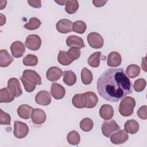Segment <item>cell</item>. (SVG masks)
I'll list each match as a JSON object with an SVG mask.
<instances>
[{"label":"cell","instance_id":"42","mask_svg":"<svg viewBox=\"0 0 147 147\" xmlns=\"http://www.w3.org/2000/svg\"><path fill=\"white\" fill-rule=\"evenodd\" d=\"M0 15H1V24H0V25L2 26L6 23V17H5V16L3 15L2 13H1Z\"/></svg>","mask_w":147,"mask_h":147},{"label":"cell","instance_id":"6","mask_svg":"<svg viewBox=\"0 0 147 147\" xmlns=\"http://www.w3.org/2000/svg\"><path fill=\"white\" fill-rule=\"evenodd\" d=\"M89 45L94 49H99L103 46L104 40L102 36L96 32H91L87 37Z\"/></svg>","mask_w":147,"mask_h":147},{"label":"cell","instance_id":"4","mask_svg":"<svg viewBox=\"0 0 147 147\" xmlns=\"http://www.w3.org/2000/svg\"><path fill=\"white\" fill-rule=\"evenodd\" d=\"M83 103L84 108L92 109L95 107L98 102V98L92 91H87L82 94Z\"/></svg>","mask_w":147,"mask_h":147},{"label":"cell","instance_id":"16","mask_svg":"<svg viewBox=\"0 0 147 147\" xmlns=\"http://www.w3.org/2000/svg\"><path fill=\"white\" fill-rule=\"evenodd\" d=\"M66 44L68 47H75L79 49L85 47L83 40L76 35H71L68 36L66 39Z\"/></svg>","mask_w":147,"mask_h":147},{"label":"cell","instance_id":"12","mask_svg":"<svg viewBox=\"0 0 147 147\" xmlns=\"http://www.w3.org/2000/svg\"><path fill=\"white\" fill-rule=\"evenodd\" d=\"M10 51L14 57L20 58L23 56L25 51V47L21 41H16L11 44Z\"/></svg>","mask_w":147,"mask_h":147},{"label":"cell","instance_id":"8","mask_svg":"<svg viewBox=\"0 0 147 147\" xmlns=\"http://www.w3.org/2000/svg\"><path fill=\"white\" fill-rule=\"evenodd\" d=\"M102 134L106 137H109L111 134L115 131L119 130L120 127L116 121L111 120L110 121H105L102 126Z\"/></svg>","mask_w":147,"mask_h":147},{"label":"cell","instance_id":"25","mask_svg":"<svg viewBox=\"0 0 147 147\" xmlns=\"http://www.w3.org/2000/svg\"><path fill=\"white\" fill-rule=\"evenodd\" d=\"M93 79L92 74L90 70L86 67L83 68L81 71V80L84 84L88 85L91 84Z\"/></svg>","mask_w":147,"mask_h":147},{"label":"cell","instance_id":"21","mask_svg":"<svg viewBox=\"0 0 147 147\" xmlns=\"http://www.w3.org/2000/svg\"><path fill=\"white\" fill-rule=\"evenodd\" d=\"M14 59L9 54L6 49L0 50V66L1 67H6L9 66Z\"/></svg>","mask_w":147,"mask_h":147},{"label":"cell","instance_id":"40","mask_svg":"<svg viewBox=\"0 0 147 147\" xmlns=\"http://www.w3.org/2000/svg\"><path fill=\"white\" fill-rule=\"evenodd\" d=\"M28 3L29 5L34 8H40L41 7V1H28Z\"/></svg>","mask_w":147,"mask_h":147},{"label":"cell","instance_id":"29","mask_svg":"<svg viewBox=\"0 0 147 147\" xmlns=\"http://www.w3.org/2000/svg\"><path fill=\"white\" fill-rule=\"evenodd\" d=\"M65 11L69 14H72L76 12L79 8V3L78 1H66L65 3Z\"/></svg>","mask_w":147,"mask_h":147},{"label":"cell","instance_id":"15","mask_svg":"<svg viewBox=\"0 0 147 147\" xmlns=\"http://www.w3.org/2000/svg\"><path fill=\"white\" fill-rule=\"evenodd\" d=\"M63 71L57 67H51L47 71L46 77L51 82L58 80L63 75Z\"/></svg>","mask_w":147,"mask_h":147},{"label":"cell","instance_id":"26","mask_svg":"<svg viewBox=\"0 0 147 147\" xmlns=\"http://www.w3.org/2000/svg\"><path fill=\"white\" fill-rule=\"evenodd\" d=\"M101 56L100 52H95L90 56L87 62L88 65L94 68H97L100 65V57Z\"/></svg>","mask_w":147,"mask_h":147},{"label":"cell","instance_id":"22","mask_svg":"<svg viewBox=\"0 0 147 147\" xmlns=\"http://www.w3.org/2000/svg\"><path fill=\"white\" fill-rule=\"evenodd\" d=\"M14 96L10 92L7 87H5L0 90V102L10 103L14 99Z\"/></svg>","mask_w":147,"mask_h":147},{"label":"cell","instance_id":"5","mask_svg":"<svg viewBox=\"0 0 147 147\" xmlns=\"http://www.w3.org/2000/svg\"><path fill=\"white\" fill-rule=\"evenodd\" d=\"M29 133L28 125L21 121H16L14 123V136L19 139L25 137Z\"/></svg>","mask_w":147,"mask_h":147},{"label":"cell","instance_id":"13","mask_svg":"<svg viewBox=\"0 0 147 147\" xmlns=\"http://www.w3.org/2000/svg\"><path fill=\"white\" fill-rule=\"evenodd\" d=\"M73 22L67 19H61L59 20L56 25V29L61 33H68L72 30Z\"/></svg>","mask_w":147,"mask_h":147},{"label":"cell","instance_id":"23","mask_svg":"<svg viewBox=\"0 0 147 147\" xmlns=\"http://www.w3.org/2000/svg\"><path fill=\"white\" fill-rule=\"evenodd\" d=\"M124 128L127 133L134 134L138 131L140 126L137 121L134 119H130L125 122Z\"/></svg>","mask_w":147,"mask_h":147},{"label":"cell","instance_id":"36","mask_svg":"<svg viewBox=\"0 0 147 147\" xmlns=\"http://www.w3.org/2000/svg\"><path fill=\"white\" fill-rule=\"evenodd\" d=\"M146 85V80L143 78H140L134 82L133 84V88L136 92H140L145 89Z\"/></svg>","mask_w":147,"mask_h":147},{"label":"cell","instance_id":"20","mask_svg":"<svg viewBox=\"0 0 147 147\" xmlns=\"http://www.w3.org/2000/svg\"><path fill=\"white\" fill-rule=\"evenodd\" d=\"M33 109H34L30 106L26 104H23L18 107L17 114L20 118L24 119H28L31 117V114Z\"/></svg>","mask_w":147,"mask_h":147},{"label":"cell","instance_id":"34","mask_svg":"<svg viewBox=\"0 0 147 147\" xmlns=\"http://www.w3.org/2000/svg\"><path fill=\"white\" fill-rule=\"evenodd\" d=\"M22 63L26 66H36L38 64V58L35 55L28 54L24 57Z\"/></svg>","mask_w":147,"mask_h":147},{"label":"cell","instance_id":"2","mask_svg":"<svg viewBox=\"0 0 147 147\" xmlns=\"http://www.w3.org/2000/svg\"><path fill=\"white\" fill-rule=\"evenodd\" d=\"M20 80L28 92H31L35 90L36 85L42 84L40 76L34 70L25 69L20 77Z\"/></svg>","mask_w":147,"mask_h":147},{"label":"cell","instance_id":"3","mask_svg":"<svg viewBox=\"0 0 147 147\" xmlns=\"http://www.w3.org/2000/svg\"><path fill=\"white\" fill-rule=\"evenodd\" d=\"M136 106L134 98L131 96H125L120 102L119 112L123 117H129L133 114Z\"/></svg>","mask_w":147,"mask_h":147},{"label":"cell","instance_id":"18","mask_svg":"<svg viewBox=\"0 0 147 147\" xmlns=\"http://www.w3.org/2000/svg\"><path fill=\"white\" fill-rule=\"evenodd\" d=\"M121 62L122 57L118 52H111L108 55L107 59V64L108 66L117 67L121 65Z\"/></svg>","mask_w":147,"mask_h":147},{"label":"cell","instance_id":"43","mask_svg":"<svg viewBox=\"0 0 147 147\" xmlns=\"http://www.w3.org/2000/svg\"><path fill=\"white\" fill-rule=\"evenodd\" d=\"M55 2L60 5H65V3H66V1H55Z\"/></svg>","mask_w":147,"mask_h":147},{"label":"cell","instance_id":"19","mask_svg":"<svg viewBox=\"0 0 147 147\" xmlns=\"http://www.w3.org/2000/svg\"><path fill=\"white\" fill-rule=\"evenodd\" d=\"M99 115L104 120H110L114 115V109L110 105L104 104L99 109Z\"/></svg>","mask_w":147,"mask_h":147},{"label":"cell","instance_id":"10","mask_svg":"<svg viewBox=\"0 0 147 147\" xmlns=\"http://www.w3.org/2000/svg\"><path fill=\"white\" fill-rule=\"evenodd\" d=\"M110 137L111 142L115 145L122 144L126 142L129 138L128 134L125 130H118L117 132L113 133Z\"/></svg>","mask_w":147,"mask_h":147},{"label":"cell","instance_id":"9","mask_svg":"<svg viewBox=\"0 0 147 147\" xmlns=\"http://www.w3.org/2000/svg\"><path fill=\"white\" fill-rule=\"evenodd\" d=\"M7 88L16 97H18L22 94V90L20 83L16 78H11L9 79L7 82Z\"/></svg>","mask_w":147,"mask_h":147},{"label":"cell","instance_id":"39","mask_svg":"<svg viewBox=\"0 0 147 147\" xmlns=\"http://www.w3.org/2000/svg\"><path fill=\"white\" fill-rule=\"evenodd\" d=\"M146 110L147 107L146 105H144L141 106L139 109L137 111V114L138 117L141 118V119L145 120L147 119V115H146Z\"/></svg>","mask_w":147,"mask_h":147},{"label":"cell","instance_id":"35","mask_svg":"<svg viewBox=\"0 0 147 147\" xmlns=\"http://www.w3.org/2000/svg\"><path fill=\"white\" fill-rule=\"evenodd\" d=\"M80 51L79 48L75 47H72L68 50L67 54L71 60L72 61L77 60L80 56Z\"/></svg>","mask_w":147,"mask_h":147},{"label":"cell","instance_id":"31","mask_svg":"<svg viewBox=\"0 0 147 147\" xmlns=\"http://www.w3.org/2000/svg\"><path fill=\"white\" fill-rule=\"evenodd\" d=\"M80 127L82 130L88 132L91 131L94 126V123L92 119L89 118H83L80 122Z\"/></svg>","mask_w":147,"mask_h":147},{"label":"cell","instance_id":"7","mask_svg":"<svg viewBox=\"0 0 147 147\" xmlns=\"http://www.w3.org/2000/svg\"><path fill=\"white\" fill-rule=\"evenodd\" d=\"M25 46L31 51H37L41 45V40L37 34H30L28 36L25 40Z\"/></svg>","mask_w":147,"mask_h":147},{"label":"cell","instance_id":"32","mask_svg":"<svg viewBox=\"0 0 147 147\" xmlns=\"http://www.w3.org/2000/svg\"><path fill=\"white\" fill-rule=\"evenodd\" d=\"M86 24L83 21H76L72 24V30L77 33H84L86 30Z\"/></svg>","mask_w":147,"mask_h":147},{"label":"cell","instance_id":"38","mask_svg":"<svg viewBox=\"0 0 147 147\" xmlns=\"http://www.w3.org/2000/svg\"><path fill=\"white\" fill-rule=\"evenodd\" d=\"M11 117L10 115L4 112L2 109H0V123L1 125H10Z\"/></svg>","mask_w":147,"mask_h":147},{"label":"cell","instance_id":"17","mask_svg":"<svg viewBox=\"0 0 147 147\" xmlns=\"http://www.w3.org/2000/svg\"><path fill=\"white\" fill-rule=\"evenodd\" d=\"M51 93L55 99L59 100L64 98L65 94V90L61 84L57 83H53L51 86Z\"/></svg>","mask_w":147,"mask_h":147},{"label":"cell","instance_id":"1","mask_svg":"<svg viewBox=\"0 0 147 147\" xmlns=\"http://www.w3.org/2000/svg\"><path fill=\"white\" fill-rule=\"evenodd\" d=\"M97 90L106 100L117 102L132 93V83L123 68H110L99 77Z\"/></svg>","mask_w":147,"mask_h":147},{"label":"cell","instance_id":"28","mask_svg":"<svg viewBox=\"0 0 147 147\" xmlns=\"http://www.w3.org/2000/svg\"><path fill=\"white\" fill-rule=\"evenodd\" d=\"M67 140L69 144L73 145H76L79 144L80 141V137L76 131L72 130L69 132L67 134Z\"/></svg>","mask_w":147,"mask_h":147},{"label":"cell","instance_id":"24","mask_svg":"<svg viewBox=\"0 0 147 147\" xmlns=\"http://www.w3.org/2000/svg\"><path fill=\"white\" fill-rule=\"evenodd\" d=\"M63 74V82L66 85L71 86L75 84L76 82V76L72 71H64Z\"/></svg>","mask_w":147,"mask_h":147},{"label":"cell","instance_id":"14","mask_svg":"<svg viewBox=\"0 0 147 147\" xmlns=\"http://www.w3.org/2000/svg\"><path fill=\"white\" fill-rule=\"evenodd\" d=\"M46 114L44 110L38 108L33 109L31 114V119L34 123L37 125L42 124L46 121Z\"/></svg>","mask_w":147,"mask_h":147},{"label":"cell","instance_id":"41","mask_svg":"<svg viewBox=\"0 0 147 147\" xmlns=\"http://www.w3.org/2000/svg\"><path fill=\"white\" fill-rule=\"evenodd\" d=\"M107 1H98V0H94L92 1V3L96 7H100L103 6L107 2Z\"/></svg>","mask_w":147,"mask_h":147},{"label":"cell","instance_id":"30","mask_svg":"<svg viewBox=\"0 0 147 147\" xmlns=\"http://www.w3.org/2000/svg\"><path fill=\"white\" fill-rule=\"evenodd\" d=\"M41 25V22L36 17H32L29 19V22L25 24L24 27L29 30H33L38 29Z\"/></svg>","mask_w":147,"mask_h":147},{"label":"cell","instance_id":"27","mask_svg":"<svg viewBox=\"0 0 147 147\" xmlns=\"http://www.w3.org/2000/svg\"><path fill=\"white\" fill-rule=\"evenodd\" d=\"M125 73L129 78H135L140 75V68L136 64H130L127 67Z\"/></svg>","mask_w":147,"mask_h":147},{"label":"cell","instance_id":"33","mask_svg":"<svg viewBox=\"0 0 147 147\" xmlns=\"http://www.w3.org/2000/svg\"><path fill=\"white\" fill-rule=\"evenodd\" d=\"M57 60L58 62L63 65H69L72 63V61L68 57L67 52L63 51H59L57 55Z\"/></svg>","mask_w":147,"mask_h":147},{"label":"cell","instance_id":"37","mask_svg":"<svg viewBox=\"0 0 147 147\" xmlns=\"http://www.w3.org/2000/svg\"><path fill=\"white\" fill-rule=\"evenodd\" d=\"M83 95L82 94H75L72 99V105L78 109H83L84 107L83 103Z\"/></svg>","mask_w":147,"mask_h":147},{"label":"cell","instance_id":"11","mask_svg":"<svg viewBox=\"0 0 147 147\" xmlns=\"http://www.w3.org/2000/svg\"><path fill=\"white\" fill-rule=\"evenodd\" d=\"M51 96L48 91H40L35 96L36 102L41 106H48L51 102Z\"/></svg>","mask_w":147,"mask_h":147}]
</instances>
